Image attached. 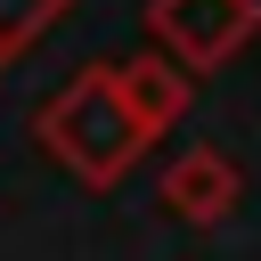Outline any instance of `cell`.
Masks as SVG:
<instances>
[{
	"mask_svg": "<svg viewBox=\"0 0 261 261\" xmlns=\"http://www.w3.org/2000/svg\"><path fill=\"white\" fill-rule=\"evenodd\" d=\"M33 139H41L82 188H122L130 163L155 147V139L139 130V114L122 106V90H114V57L73 65V82L33 114Z\"/></svg>",
	"mask_w": 261,
	"mask_h": 261,
	"instance_id": "6da1fadb",
	"label": "cell"
},
{
	"mask_svg": "<svg viewBox=\"0 0 261 261\" xmlns=\"http://www.w3.org/2000/svg\"><path fill=\"white\" fill-rule=\"evenodd\" d=\"M147 49L179 57L188 73H220L237 49L261 41V0H147Z\"/></svg>",
	"mask_w": 261,
	"mask_h": 261,
	"instance_id": "7a4b0ae2",
	"label": "cell"
},
{
	"mask_svg": "<svg viewBox=\"0 0 261 261\" xmlns=\"http://www.w3.org/2000/svg\"><path fill=\"white\" fill-rule=\"evenodd\" d=\"M155 204H163L171 220H188V228H212V220H228V212L245 204V171H237L220 147H188V155L163 163Z\"/></svg>",
	"mask_w": 261,
	"mask_h": 261,
	"instance_id": "3957f363",
	"label": "cell"
},
{
	"mask_svg": "<svg viewBox=\"0 0 261 261\" xmlns=\"http://www.w3.org/2000/svg\"><path fill=\"white\" fill-rule=\"evenodd\" d=\"M114 90H122V106L139 114V130H147V139L179 130V122H188V106H196V73H188L179 57H163V49L114 57Z\"/></svg>",
	"mask_w": 261,
	"mask_h": 261,
	"instance_id": "277c9868",
	"label": "cell"
},
{
	"mask_svg": "<svg viewBox=\"0 0 261 261\" xmlns=\"http://www.w3.org/2000/svg\"><path fill=\"white\" fill-rule=\"evenodd\" d=\"M65 8H73V0H0V65H16L33 41H49Z\"/></svg>",
	"mask_w": 261,
	"mask_h": 261,
	"instance_id": "5b68a950",
	"label": "cell"
}]
</instances>
